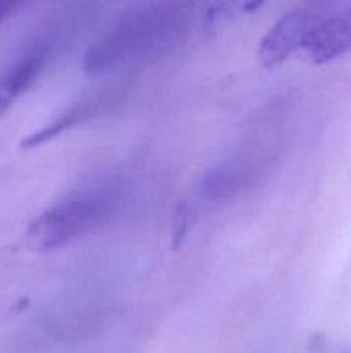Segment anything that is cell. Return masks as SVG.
<instances>
[{"label":"cell","mask_w":351,"mask_h":353,"mask_svg":"<svg viewBox=\"0 0 351 353\" xmlns=\"http://www.w3.org/2000/svg\"><path fill=\"white\" fill-rule=\"evenodd\" d=\"M188 26V12L178 3H145L120 14L85 54L88 74L114 71L165 54Z\"/></svg>","instance_id":"1"},{"label":"cell","mask_w":351,"mask_h":353,"mask_svg":"<svg viewBox=\"0 0 351 353\" xmlns=\"http://www.w3.org/2000/svg\"><path fill=\"white\" fill-rule=\"evenodd\" d=\"M124 199L120 179H100L52 203L28 228V245L38 252L61 248L96 230L116 214Z\"/></svg>","instance_id":"2"},{"label":"cell","mask_w":351,"mask_h":353,"mask_svg":"<svg viewBox=\"0 0 351 353\" xmlns=\"http://www.w3.org/2000/svg\"><path fill=\"white\" fill-rule=\"evenodd\" d=\"M64 28L52 23L28 38L0 71V119L38 81L54 57Z\"/></svg>","instance_id":"3"},{"label":"cell","mask_w":351,"mask_h":353,"mask_svg":"<svg viewBox=\"0 0 351 353\" xmlns=\"http://www.w3.org/2000/svg\"><path fill=\"white\" fill-rule=\"evenodd\" d=\"M319 3H306L282 14L258 45V59L262 65L274 69L288 61L292 54H299L301 45L312 28Z\"/></svg>","instance_id":"4"},{"label":"cell","mask_w":351,"mask_h":353,"mask_svg":"<svg viewBox=\"0 0 351 353\" xmlns=\"http://www.w3.org/2000/svg\"><path fill=\"white\" fill-rule=\"evenodd\" d=\"M244 169H246V165L237 161L222 162V164L210 169L203 176L202 186H200L203 199L209 200V202H219V200L227 199L231 193H234L243 185Z\"/></svg>","instance_id":"5"},{"label":"cell","mask_w":351,"mask_h":353,"mask_svg":"<svg viewBox=\"0 0 351 353\" xmlns=\"http://www.w3.org/2000/svg\"><path fill=\"white\" fill-rule=\"evenodd\" d=\"M92 110H93V105H88V103H81V105L67 110L64 116L57 117L54 123L47 124V126L41 128L40 131H36V133H33V134H30V137L24 138L23 143H21V147L26 148V150H30V148H34V147H38V145H43V143H47V141L54 140L55 137H58L61 133H64L65 130H69V128L76 126V124H79L81 121H85Z\"/></svg>","instance_id":"6"},{"label":"cell","mask_w":351,"mask_h":353,"mask_svg":"<svg viewBox=\"0 0 351 353\" xmlns=\"http://www.w3.org/2000/svg\"><path fill=\"white\" fill-rule=\"evenodd\" d=\"M189 217H191V210L186 205H179L174 210V219H172V247L174 248L179 247L188 231Z\"/></svg>","instance_id":"7"},{"label":"cell","mask_w":351,"mask_h":353,"mask_svg":"<svg viewBox=\"0 0 351 353\" xmlns=\"http://www.w3.org/2000/svg\"><path fill=\"white\" fill-rule=\"evenodd\" d=\"M23 7V3L19 2H9V0H0V24L6 19L12 17L17 10Z\"/></svg>","instance_id":"8"}]
</instances>
